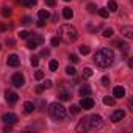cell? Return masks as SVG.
<instances>
[{"label": "cell", "mask_w": 133, "mask_h": 133, "mask_svg": "<svg viewBox=\"0 0 133 133\" xmlns=\"http://www.w3.org/2000/svg\"><path fill=\"white\" fill-rule=\"evenodd\" d=\"M94 61H96V64L99 66V68H103V69L110 68V66L114 63V52L111 49H108V47H103V49L96 52Z\"/></svg>", "instance_id": "cell-1"}, {"label": "cell", "mask_w": 133, "mask_h": 133, "mask_svg": "<svg viewBox=\"0 0 133 133\" xmlns=\"http://www.w3.org/2000/svg\"><path fill=\"white\" fill-rule=\"evenodd\" d=\"M56 33H58L59 41H63V42H66V44H71V42L77 41V38H78V31H77V28L72 27V25H69V24L61 25V27L58 28Z\"/></svg>", "instance_id": "cell-2"}, {"label": "cell", "mask_w": 133, "mask_h": 133, "mask_svg": "<svg viewBox=\"0 0 133 133\" xmlns=\"http://www.w3.org/2000/svg\"><path fill=\"white\" fill-rule=\"evenodd\" d=\"M49 113H50V116H52L53 119H56V121H61V119L66 117V108H64L61 103H58V102L50 103V107H49Z\"/></svg>", "instance_id": "cell-3"}, {"label": "cell", "mask_w": 133, "mask_h": 133, "mask_svg": "<svg viewBox=\"0 0 133 133\" xmlns=\"http://www.w3.org/2000/svg\"><path fill=\"white\" fill-rule=\"evenodd\" d=\"M86 122H88V130H99L105 125L102 116L99 114H92V116H86Z\"/></svg>", "instance_id": "cell-4"}, {"label": "cell", "mask_w": 133, "mask_h": 133, "mask_svg": "<svg viewBox=\"0 0 133 133\" xmlns=\"http://www.w3.org/2000/svg\"><path fill=\"white\" fill-rule=\"evenodd\" d=\"M42 42H44V38H42L41 35H38V33L28 35V38H27V47H28V49H36V47H39Z\"/></svg>", "instance_id": "cell-5"}, {"label": "cell", "mask_w": 133, "mask_h": 133, "mask_svg": "<svg viewBox=\"0 0 133 133\" xmlns=\"http://www.w3.org/2000/svg\"><path fill=\"white\" fill-rule=\"evenodd\" d=\"M11 83H13L16 88H21V86H24V83H25V78H24V75H22L21 72H16V74L11 77Z\"/></svg>", "instance_id": "cell-6"}, {"label": "cell", "mask_w": 133, "mask_h": 133, "mask_svg": "<svg viewBox=\"0 0 133 133\" xmlns=\"http://www.w3.org/2000/svg\"><path fill=\"white\" fill-rule=\"evenodd\" d=\"M92 107H94V100H92L89 96H86V97H82L80 108H83V110H91Z\"/></svg>", "instance_id": "cell-7"}, {"label": "cell", "mask_w": 133, "mask_h": 133, "mask_svg": "<svg viewBox=\"0 0 133 133\" xmlns=\"http://www.w3.org/2000/svg\"><path fill=\"white\" fill-rule=\"evenodd\" d=\"M2 121L5 122V124H16L17 122V116L14 114V113H5L3 116H2Z\"/></svg>", "instance_id": "cell-8"}, {"label": "cell", "mask_w": 133, "mask_h": 133, "mask_svg": "<svg viewBox=\"0 0 133 133\" xmlns=\"http://www.w3.org/2000/svg\"><path fill=\"white\" fill-rule=\"evenodd\" d=\"M19 63H21V59H19V56L17 55H10L8 58H6V64L8 66H11V68H17V66H19Z\"/></svg>", "instance_id": "cell-9"}, {"label": "cell", "mask_w": 133, "mask_h": 133, "mask_svg": "<svg viewBox=\"0 0 133 133\" xmlns=\"http://www.w3.org/2000/svg\"><path fill=\"white\" fill-rule=\"evenodd\" d=\"M5 99H6L8 103H16L17 99H19V96H17L14 91H6V92H5Z\"/></svg>", "instance_id": "cell-10"}, {"label": "cell", "mask_w": 133, "mask_h": 133, "mask_svg": "<svg viewBox=\"0 0 133 133\" xmlns=\"http://www.w3.org/2000/svg\"><path fill=\"white\" fill-rule=\"evenodd\" d=\"M125 117V111L124 110H116L113 114H111V121L113 122H119L121 119H124Z\"/></svg>", "instance_id": "cell-11"}, {"label": "cell", "mask_w": 133, "mask_h": 133, "mask_svg": "<svg viewBox=\"0 0 133 133\" xmlns=\"http://www.w3.org/2000/svg\"><path fill=\"white\" fill-rule=\"evenodd\" d=\"M113 96H114V99H122V97H125V89L122 86H116L113 89Z\"/></svg>", "instance_id": "cell-12"}, {"label": "cell", "mask_w": 133, "mask_h": 133, "mask_svg": "<svg viewBox=\"0 0 133 133\" xmlns=\"http://www.w3.org/2000/svg\"><path fill=\"white\" fill-rule=\"evenodd\" d=\"M121 33L125 36V38H133V27H130V25H127V27H122L121 28Z\"/></svg>", "instance_id": "cell-13"}, {"label": "cell", "mask_w": 133, "mask_h": 133, "mask_svg": "<svg viewBox=\"0 0 133 133\" xmlns=\"http://www.w3.org/2000/svg\"><path fill=\"white\" fill-rule=\"evenodd\" d=\"M78 94H80L82 97H86V96H89V94H91V86H89V85H83V86L78 89Z\"/></svg>", "instance_id": "cell-14"}, {"label": "cell", "mask_w": 133, "mask_h": 133, "mask_svg": "<svg viewBox=\"0 0 133 133\" xmlns=\"http://www.w3.org/2000/svg\"><path fill=\"white\" fill-rule=\"evenodd\" d=\"M35 108H36V107H35L33 102H25V103H24V110H25V113H33Z\"/></svg>", "instance_id": "cell-15"}, {"label": "cell", "mask_w": 133, "mask_h": 133, "mask_svg": "<svg viewBox=\"0 0 133 133\" xmlns=\"http://www.w3.org/2000/svg\"><path fill=\"white\" fill-rule=\"evenodd\" d=\"M63 16H64V19H72L74 17V11L71 8H64L63 10Z\"/></svg>", "instance_id": "cell-16"}, {"label": "cell", "mask_w": 133, "mask_h": 133, "mask_svg": "<svg viewBox=\"0 0 133 133\" xmlns=\"http://www.w3.org/2000/svg\"><path fill=\"white\" fill-rule=\"evenodd\" d=\"M38 17H39L41 21H45V19H49V17H50V13H49L47 10H41V11L38 13Z\"/></svg>", "instance_id": "cell-17"}, {"label": "cell", "mask_w": 133, "mask_h": 133, "mask_svg": "<svg viewBox=\"0 0 133 133\" xmlns=\"http://www.w3.org/2000/svg\"><path fill=\"white\" fill-rule=\"evenodd\" d=\"M103 103H105V105H114V103H116V99L111 97V96H105V97H103Z\"/></svg>", "instance_id": "cell-18"}, {"label": "cell", "mask_w": 133, "mask_h": 133, "mask_svg": "<svg viewBox=\"0 0 133 133\" xmlns=\"http://www.w3.org/2000/svg\"><path fill=\"white\" fill-rule=\"evenodd\" d=\"M21 2H22V5H25V6L31 8V6H35V5L38 3V0H21Z\"/></svg>", "instance_id": "cell-19"}, {"label": "cell", "mask_w": 133, "mask_h": 133, "mask_svg": "<svg viewBox=\"0 0 133 133\" xmlns=\"http://www.w3.org/2000/svg\"><path fill=\"white\" fill-rule=\"evenodd\" d=\"M58 97H59L61 100H71V94L66 92V91H61V92L58 94Z\"/></svg>", "instance_id": "cell-20"}, {"label": "cell", "mask_w": 133, "mask_h": 133, "mask_svg": "<svg viewBox=\"0 0 133 133\" xmlns=\"http://www.w3.org/2000/svg\"><path fill=\"white\" fill-rule=\"evenodd\" d=\"M108 10H110V11H113V13H114V11H117V3L114 2V0H110V2H108Z\"/></svg>", "instance_id": "cell-21"}, {"label": "cell", "mask_w": 133, "mask_h": 133, "mask_svg": "<svg viewBox=\"0 0 133 133\" xmlns=\"http://www.w3.org/2000/svg\"><path fill=\"white\" fill-rule=\"evenodd\" d=\"M11 13H13V11H11V8H10V6H2V14H3L5 17H10V16H11Z\"/></svg>", "instance_id": "cell-22"}, {"label": "cell", "mask_w": 133, "mask_h": 133, "mask_svg": "<svg viewBox=\"0 0 133 133\" xmlns=\"http://www.w3.org/2000/svg\"><path fill=\"white\" fill-rule=\"evenodd\" d=\"M49 69H50V71H56V69H58V61H56V59H52V61L49 63Z\"/></svg>", "instance_id": "cell-23"}, {"label": "cell", "mask_w": 133, "mask_h": 133, "mask_svg": "<svg viewBox=\"0 0 133 133\" xmlns=\"http://www.w3.org/2000/svg\"><path fill=\"white\" fill-rule=\"evenodd\" d=\"M92 75V69L91 68H85L83 69V78H89Z\"/></svg>", "instance_id": "cell-24"}, {"label": "cell", "mask_w": 133, "mask_h": 133, "mask_svg": "<svg viewBox=\"0 0 133 133\" xmlns=\"http://www.w3.org/2000/svg\"><path fill=\"white\" fill-rule=\"evenodd\" d=\"M113 33H114V31H113V28H105L102 35H103L105 38H111V36H113Z\"/></svg>", "instance_id": "cell-25"}, {"label": "cell", "mask_w": 133, "mask_h": 133, "mask_svg": "<svg viewBox=\"0 0 133 133\" xmlns=\"http://www.w3.org/2000/svg\"><path fill=\"white\" fill-rule=\"evenodd\" d=\"M75 68H72V66H68V68H66V74L68 75H75Z\"/></svg>", "instance_id": "cell-26"}, {"label": "cell", "mask_w": 133, "mask_h": 133, "mask_svg": "<svg viewBox=\"0 0 133 133\" xmlns=\"http://www.w3.org/2000/svg\"><path fill=\"white\" fill-rule=\"evenodd\" d=\"M30 63H31V66H38L39 64V56H30Z\"/></svg>", "instance_id": "cell-27"}, {"label": "cell", "mask_w": 133, "mask_h": 133, "mask_svg": "<svg viewBox=\"0 0 133 133\" xmlns=\"http://www.w3.org/2000/svg\"><path fill=\"white\" fill-rule=\"evenodd\" d=\"M80 110H82L80 105H72V107H71V113H72V114H78Z\"/></svg>", "instance_id": "cell-28"}, {"label": "cell", "mask_w": 133, "mask_h": 133, "mask_svg": "<svg viewBox=\"0 0 133 133\" xmlns=\"http://www.w3.org/2000/svg\"><path fill=\"white\" fill-rule=\"evenodd\" d=\"M86 8H88V11H89V13H96V11H97V6H96L94 3H88V6H86Z\"/></svg>", "instance_id": "cell-29"}, {"label": "cell", "mask_w": 133, "mask_h": 133, "mask_svg": "<svg viewBox=\"0 0 133 133\" xmlns=\"http://www.w3.org/2000/svg\"><path fill=\"white\" fill-rule=\"evenodd\" d=\"M35 78H36V80H42V78H44V72H42V71H36V72H35Z\"/></svg>", "instance_id": "cell-30"}, {"label": "cell", "mask_w": 133, "mask_h": 133, "mask_svg": "<svg viewBox=\"0 0 133 133\" xmlns=\"http://www.w3.org/2000/svg\"><path fill=\"white\" fill-rule=\"evenodd\" d=\"M100 83H102L103 86H108V85H110V78H108L107 75H103V77L100 78Z\"/></svg>", "instance_id": "cell-31"}, {"label": "cell", "mask_w": 133, "mask_h": 133, "mask_svg": "<svg viewBox=\"0 0 133 133\" xmlns=\"http://www.w3.org/2000/svg\"><path fill=\"white\" fill-rule=\"evenodd\" d=\"M80 53L88 55V53H89V47H88V45H82V47H80Z\"/></svg>", "instance_id": "cell-32"}, {"label": "cell", "mask_w": 133, "mask_h": 133, "mask_svg": "<svg viewBox=\"0 0 133 133\" xmlns=\"http://www.w3.org/2000/svg\"><path fill=\"white\" fill-rule=\"evenodd\" d=\"M41 86H42V89H49V88H52V82L50 80H45Z\"/></svg>", "instance_id": "cell-33"}, {"label": "cell", "mask_w": 133, "mask_h": 133, "mask_svg": "<svg viewBox=\"0 0 133 133\" xmlns=\"http://www.w3.org/2000/svg\"><path fill=\"white\" fill-rule=\"evenodd\" d=\"M99 14H100L102 17H108V10H105V8H100V10H99Z\"/></svg>", "instance_id": "cell-34"}, {"label": "cell", "mask_w": 133, "mask_h": 133, "mask_svg": "<svg viewBox=\"0 0 133 133\" xmlns=\"http://www.w3.org/2000/svg\"><path fill=\"white\" fill-rule=\"evenodd\" d=\"M28 35H30V31H27V30H22V31L19 33V36H21L22 39H27V38H28Z\"/></svg>", "instance_id": "cell-35"}, {"label": "cell", "mask_w": 133, "mask_h": 133, "mask_svg": "<svg viewBox=\"0 0 133 133\" xmlns=\"http://www.w3.org/2000/svg\"><path fill=\"white\" fill-rule=\"evenodd\" d=\"M50 44L56 47V45L59 44V38H58V36H55V38H52V39H50Z\"/></svg>", "instance_id": "cell-36"}, {"label": "cell", "mask_w": 133, "mask_h": 133, "mask_svg": "<svg viewBox=\"0 0 133 133\" xmlns=\"http://www.w3.org/2000/svg\"><path fill=\"white\" fill-rule=\"evenodd\" d=\"M69 59H71L72 63H78V61H80V58H78V56H77L75 53H72V55H69Z\"/></svg>", "instance_id": "cell-37"}, {"label": "cell", "mask_w": 133, "mask_h": 133, "mask_svg": "<svg viewBox=\"0 0 133 133\" xmlns=\"http://www.w3.org/2000/svg\"><path fill=\"white\" fill-rule=\"evenodd\" d=\"M24 25H28L30 22H31V17H28V16H25V17H22V21H21Z\"/></svg>", "instance_id": "cell-38"}, {"label": "cell", "mask_w": 133, "mask_h": 133, "mask_svg": "<svg viewBox=\"0 0 133 133\" xmlns=\"http://www.w3.org/2000/svg\"><path fill=\"white\" fill-rule=\"evenodd\" d=\"M6 45L8 47H13L14 45V39L13 38H6Z\"/></svg>", "instance_id": "cell-39"}, {"label": "cell", "mask_w": 133, "mask_h": 133, "mask_svg": "<svg viewBox=\"0 0 133 133\" xmlns=\"http://www.w3.org/2000/svg\"><path fill=\"white\" fill-rule=\"evenodd\" d=\"M50 55V50L49 49H42L41 50V56H49Z\"/></svg>", "instance_id": "cell-40"}, {"label": "cell", "mask_w": 133, "mask_h": 133, "mask_svg": "<svg viewBox=\"0 0 133 133\" xmlns=\"http://www.w3.org/2000/svg\"><path fill=\"white\" fill-rule=\"evenodd\" d=\"M45 3H47L49 6H55V0H45Z\"/></svg>", "instance_id": "cell-41"}, {"label": "cell", "mask_w": 133, "mask_h": 133, "mask_svg": "<svg viewBox=\"0 0 133 133\" xmlns=\"http://www.w3.org/2000/svg\"><path fill=\"white\" fill-rule=\"evenodd\" d=\"M42 91H44V89H42V86H38V88H36V92H38V94H41Z\"/></svg>", "instance_id": "cell-42"}, {"label": "cell", "mask_w": 133, "mask_h": 133, "mask_svg": "<svg viewBox=\"0 0 133 133\" xmlns=\"http://www.w3.org/2000/svg\"><path fill=\"white\" fill-rule=\"evenodd\" d=\"M44 25H45V22H44V21H39V22H38V27H44Z\"/></svg>", "instance_id": "cell-43"}, {"label": "cell", "mask_w": 133, "mask_h": 133, "mask_svg": "<svg viewBox=\"0 0 133 133\" xmlns=\"http://www.w3.org/2000/svg\"><path fill=\"white\" fill-rule=\"evenodd\" d=\"M6 30V27L5 25H2V24H0V31H5Z\"/></svg>", "instance_id": "cell-44"}, {"label": "cell", "mask_w": 133, "mask_h": 133, "mask_svg": "<svg viewBox=\"0 0 133 133\" xmlns=\"http://www.w3.org/2000/svg\"><path fill=\"white\" fill-rule=\"evenodd\" d=\"M10 130H11V127H10V124H8V127H5V128H3V131H10Z\"/></svg>", "instance_id": "cell-45"}, {"label": "cell", "mask_w": 133, "mask_h": 133, "mask_svg": "<svg viewBox=\"0 0 133 133\" xmlns=\"http://www.w3.org/2000/svg\"><path fill=\"white\" fill-rule=\"evenodd\" d=\"M64 2H71V0H64Z\"/></svg>", "instance_id": "cell-46"}, {"label": "cell", "mask_w": 133, "mask_h": 133, "mask_svg": "<svg viewBox=\"0 0 133 133\" xmlns=\"http://www.w3.org/2000/svg\"><path fill=\"white\" fill-rule=\"evenodd\" d=\"M0 49H2V45H0Z\"/></svg>", "instance_id": "cell-47"}]
</instances>
